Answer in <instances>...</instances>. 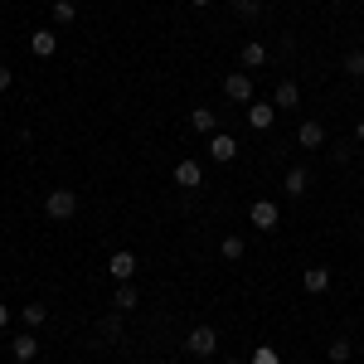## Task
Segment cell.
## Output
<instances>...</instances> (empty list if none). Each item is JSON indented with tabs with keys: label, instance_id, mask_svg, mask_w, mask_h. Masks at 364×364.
<instances>
[{
	"label": "cell",
	"instance_id": "23",
	"mask_svg": "<svg viewBox=\"0 0 364 364\" xmlns=\"http://www.w3.org/2000/svg\"><path fill=\"white\" fill-rule=\"evenodd\" d=\"M233 10H238L243 20H257V15H262V0H233Z\"/></svg>",
	"mask_w": 364,
	"mask_h": 364
},
{
	"label": "cell",
	"instance_id": "12",
	"mask_svg": "<svg viewBox=\"0 0 364 364\" xmlns=\"http://www.w3.org/2000/svg\"><path fill=\"white\" fill-rule=\"evenodd\" d=\"M296 102H301V87L291 83V78H282L277 92H272V107H296Z\"/></svg>",
	"mask_w": 364,
	"mask_h": 364
},
{
	"label": "cell",
	"instance_id": "4",
	"mask_svg": "<svg viewBox=\"0 0 364 364\" xmlns=\"http://www.w3.org/2000/svg\"><path fill=\"white\" fill-rule=\"evenodd\" d=\"M107 272H112L117 282H132L136 277V252H127V248L112 252V257H107Z\"/></svg>",
	"mask_w": 364,
	"mask_h": 364
},
{
	"label": "cell",
	"instance_id": "22",
	"mask_svg": "<svg viewBox=\"0 0 364 364\" xmlns=\"http://www.w3.org/2000/svg\"><path fill=\"white\" fill-rule=\"evenodd\" d=\"M73 15H78L73 0H54V20H58V25H73Z\"/></svg>",
	"mask_w": 364,
	"mask_h": 364
},
{
	"label": "cell",
	"instance_id": "7",
	"mask_svg": "<svg viewBox=\"0 0 364 364\" xmlns=\"http://www.w3.org/2000/svg\"><path fill=\"white\" fill-rule=\"evenodd\" d=\"M224 97H233V102H252V78L248 73H228L224 78Z\"/></svg>",
	"mask_w": 364,
	"mask_h": 364
},
{
	"label": "cell",
	"instance_id": "2",
	"mask_svg": "<svg viewBox=\"0 0 364 364\" xmlns=\"http://www.w3.org/2000/svg\"><path fill=\"white\" fill-rule=\"evenodd\" d=\"M185 350H190L195 360H209V355L219 350V331H214V326H195V331L185 336Z\"/></svg>",
	"mask_w": 364,
	"mask_h": 364
},
{
	"label": "cell",
	"instance_id": "6",
	"mask_svg": "<svg viewBox=\"0 0 364 364\" xmlns=\"http://www.w3.org/2000/svg\"><path fill=\"white\" fill-rule=\"evenodd\" d=\"M175 185H180V190H199V185H204V166H199V161H180V166H175Z\"/></svg>",
	"mask_w": 364,
	"mask_h": 364
},
{
	"label": "cell",
	"instance_id": "10",
	"mask_svg": "<svg viewBox=\"0 0 364 364\" xmlns=\"http://www.w3.org/2000/svg\"><path fill=\"white\" fill-rule=\"evenodd\" d=\"M29 49H34V58H54L58 34H54V29H34V34H29Z\"/></svg>",
	"mask_w": 364,
	"mask_h": 364
},
{
	"label": "cell",
	"instance_id": "24",
	"mask_svg": "<svg viewBox=\"0 0 364 364\" xmlns=\"http://www.w3.org/2000/svg\"><path fill=\"white\" fill-rule=\"evenodd\" d=\"M331 360H336V364L350 360V340H331Z\"/></svg>",
	"mask_w": 364,
	"mask_h": 364
},
{
	"label": "cell",
	"instance_id": "25",
	"mask_svg": "<svg viewBox=\"0 0 364 364\" xmlns=\"http://www.w3.org/2000/svg\"><path fill=\"white\" fill-rule=\"evenodd\" d=\"M10 83H15V68H10V63H0V92H10Z\"/></svg>",
	"mask_w": 364,
	"mask_h": 364
},
{
	"label": "cell",
	"instance_id": "19",
	"mask_svg": "<svg viewBox=\"0 0 364 364\" xmlns=\"http://www.w3.org/2000/svg\"><path fill=\"white\" fill-rule=\"evenodd\" d=\"M20 316H25V326H44V321H49V306H44V301H25Z\"/></svg>",
	"mask_w": 364,
	"mask_h": 364
},
{
	"label": "cell",
	"instance_id": "15",
	"mask_svg": "<svg viewBox=\"0 0 364 364\" xmlns=\"http://www.w3.org/2000/svg\"><path fill=\"white\" fill-rule=\"evenodd\" d=\"M136 301H141V296H136V287H132V282H117L112 306H117V311H136Z\"/></svg>",
	"mask_w": 364,
	"mask_h": 364
},
{
	"label": "cell",
	"instance_id": "14",
	"mask_svg": "<svg viewBox=\"0 0 364 364\" xmlns=\"http://www.w3.org/2000/svg\"><path fill=\"white\" fill-rule=\"evenodd\" d=\"M10 350H15V364H29L34 355H39V340H34V336H15Z\"/></svg>",
	"mask_w": 364,
	"mask_h": 364
},
{
	"label": "cell",
	"instance_id": "29",
	"mask_svg": "<svg viewBox=\"0 0 364 364\" xmlns=\"http://www.w3.org/2000/svg\"><path fill=\"white\" fill-rule=\"evenodd\" d=\"M190 5H199V10H204V5H214V0H190Z\"/></svg>",
	"mask_w": 364,
	"mask_h": 364
},
{
	"label": "cell",
	"instance_id": "5",
	"mask_svg": "<svg viewBox=\"0 0 364 364\" xmlns=\"http://www.w3.org/2000/svg\"><path fill=\"white\" fill-rule=\"evenodd\" d=\"M296 146H301V151H321V146H326V127H321V122H301V127H296Z\"/></svg>",
	"mask_w": 364,
	"mask_h": 364
},
{
	"label": "cell",
	"instance_id": "8",
	"mask_svg": "<svg viewBox=\"0 0 364 364\" xmlns=\"http://www.w3.org/2000/svg\"><path fill=\"white\" fill-rule=\"evenodd\" d=\"M233 156H238V141L224 136V132H214V136H209V161L224 166V161H233Z\"/></svg>",
	"mask_w": 364,
	"mask_h": 364
},
{
	"label": "cell",
	"instance_id": "11",
	"mask_svg": "<svg viewBox=\"0 0 364 364\" xmlns=\"http://www.w3.org/2000/svg\"><path fill=\"white\" fill-rule=\"evenodd\" d=\"M190 127H195L199 136H214V132H219V112H214V107H195V112H190Z\"/></svg>",
	"mask_w": 364,
	"mask_h": 364
},
{
	"label": "cell",
	"instance_id": "17",
	"mask_svg": "<svg viewBox=\"0 0 364 364\" xmlns=\"http://www.w3.org/2000/svg\"><path fill=\"white\" fill-rule=\"evenodd\" d=\"M306 185H311V175H306L301 166H291V170H287V195H291V199H296V195H306Z\"/></svg>",
	"mask_w": 364,
	"mask_h": 364
},
{
	"label": "cell",
	"instance_id": "21",
	"mask_svg": "<svg viewBox=\"0 0 364 364\" xmlns=\"http://www.w3.org/2000/svg\"><path fill=\"white\" fill-rule=\"evenodd\" d=\"M219 252H224L228 262H238V257H243L248 248H243V238H224V243H219Z\"/></svg>",
	"mask_w": 364,
	"mask_h": 364
},
{
	"label": "cell",
	"instance_id": "26",
	"mask_svg": "<svg viewBox=\"0 0 364 364\" xmlns=\"http://www.w3.org/2000/svg\"><path fill=\"white\" fill-rule=\"evenodd\" d=\"M252 364H277V355H272V350H257V355H252Z\"/></svg>",
	"mask_w": 364,
	"mask_h": 364
},
{
	"label": "cell",
	"instance_id": "1",
	"mask_svg": "<svg viewBox=\"0 0 364 364\" xmlns=\"http://www.w3.org/2000/svg\"><path fill=\"white\" fill-rule=\"evenodd\" d=\"M44 214H49L54 224H68V219L78 214V195H73V190H63V185H58V190H49V199H44Z\"/></svg>",
	"mask_w": 364,
	"mask_h": 364
},
{
	"label": "cell",
	"instance_id": "3",
	"mask_svg": "<svg viewBox=\"0 0 364 364\" xmlns=\"http://www.w3.org/2000/svg\"><path fill=\"white\" fill-rule=\"evenodd\" d=\"M248 224L257 228V233H272V228L282 224V209L272 204V199H257V204L248 209Z\"/></svg>",
	"mask_w": 364,
	"mask_h": 364
},
{
	"label": "cell",
	"instance_id": "13",
	"mask_svg": "<svg viewBox=\"0 0 364 364\" xmlns=\"http://www.w3.org/2000/svg\"><path fill=\"white\" fill-rule=\"evenodd\" d=\"M301 287H306L311 296H321V291L331 287V267H306V277H301Z\"/></svg>",
	"mask_w": 364,
	"mask_h": 364
},
{
	"label": "cell",
	"instance_id": "16",
	"mask_svg": "<svg viewBox=\"0 0 364 364\" xmlns=\"http://www.w3.org/2000/svg\"><path fill=\"white\" fill-rule=\"evenodd\" d=\"M97 336H102V345L122 340V311H117V316H102V321H97Z\"/></svg>",
	"mask_w": 364,
	"mask_h": 364
},
{
	"label": "cell",
	"instance_id": "28",
	"mask_svg": "<svg viewBox=\"0 0 364 364\" xmlns=\"http://www.w3.org/2000/svg\"><path fill=\"white\" fill-rule=\"evenodd\" d=\"M355 141H360V146H364V122H360V127H355Z\"/></svg>",
	"mask_w": 364,
	"mask_h": 364
},
{
	"label": "cell",
	"instance_id": "18",
	"mask_svg": "<svg viewBox=\"0 0 364 364\" xmlns=\"http://www.w3.org/2000/svg\"><path fill=\"white\" fill-rule=\"evenodd\" d=\"M262 63H267V49H262L257 39H248V44H243V68H262Z\"/></svg>",
	"mask_w": 364,
	"mask_h": 364
},
{
	"label": "cell",
	"instance_id": "9",
	"mask_svg": "<svg viewBox=\"0 0 364 364\" xmlns=\"http://www.w3.org/2000/svg\"><path fill=\"white\" fill-rule=\"evenodd\" d=\"M272 122H277V107H272V102H248V127L252 132H267Z\"/></svg>",
	"mask_w": 364,
	"mask_h": 364
},
{
	"label": "cell",
	"instance_id": "27",
	"mask_svg": "<svg viewBox=\"0 0 364 364\" xmlns=\"http://www.w3.org/2000/svg\"><path fill=\"white\" fill-rule=\"evenodd\" d=\"M5 326H10V306L0 301V331H5Z\"/></svg>",
	"mask_w": 364,
	"mask_h": 364
},
{
	"label": "cell",
	"instance_id": "20",
	"mask_svg": "<svg viewBox=\"0 0 364 364\" xmlns=\"http://www.w3.org/2000/svg\"><path fill=\"white\" fill-rule=\"evenodd\" d=\"M340 68H345V73H350V78H364V49H350V54H345V63H340Z\"/></svg>",
	"mask_w": 364,
	"mask_h": 364
}]
</instances>
